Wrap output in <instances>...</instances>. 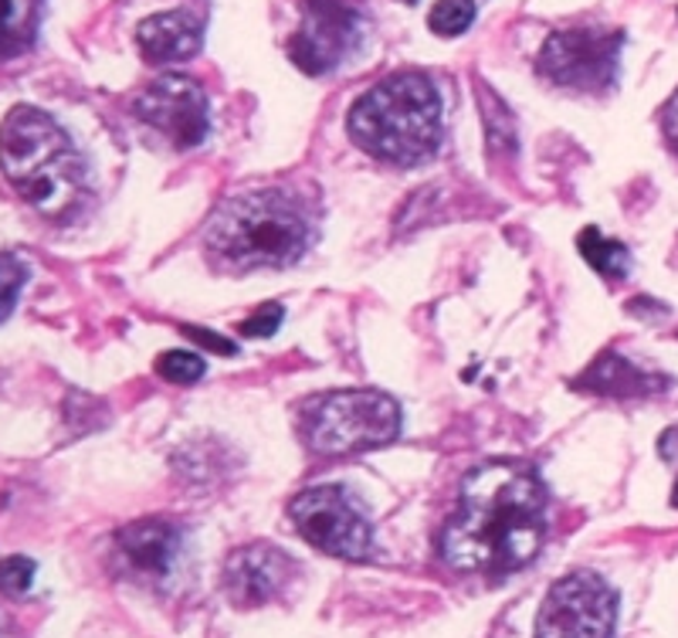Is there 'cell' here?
Masks as SVG:
<instances>
[{
  "label": "cell",
  "instance_id": "cell-13",
  "mask_svg": "<svg viewBox=\"0 0 678 638\" xmlns=\"http://www.w3.org/2000/svg\"><path fill=\"white\" fill-rule=\"evenodd\" d=\"M120 550L140 574L163 577L181 557V526L170 519H136L120 529Z\"/></svg>",
  "mask_w": 678,
  "mask_h": 638
},
{
  "label": "cell",
  "instance_id": "cell-22",
  "mask_svg": "<svg viewBox=\"0 0 678 638\" xmlns=\"http://www.w3.org/2000/svg\"><path fill=\"white\" fill-rule=\"evenodd\" d=\"M281 319H286V309H281L278 302H265L258 306L245 323H242V333L245 337H271L278 327H281Z\"/></svg>",
  "mask_w": 678,
  "mask_h": 638
},
{
  "label": "cell",
  "instance_id": "cell-20",
  "mask_svg": "<svg viewBox=\"0 0 678 638\" xmlns=\"http://www.w3.org/2000/svg\"><path fill=\"white\" fill-rule=\"evenodd\" d=\"M28 282V265L14 255L0 251V323L14 312L18 306V292Z\"/></svg>",
  "mask_w": 678,
  "mask_h": 638
},
{
  "label": "cell",
  "instance_id": "cell-7",
  "mask_svg": "<svg viewBox=\"0 0 678 638\" xmlns=\"http://www.w3.org/2000/svg\"><path fill=\"white\" fill-rule=\"evenodd\" d=\"M617 595L594 570L559 577L536 618V638H614Z\"/></svg>",
  "mask_w": 678,
  "mask_h": 638
},
{
  "label": "cell",
  "instance_id": "cell-21",
  "mask_svg": "<svg viewBox=\"0 0 678 638\" xmlns=\"http://www.w3.org/2000/svg\"><path fill=\"white\" fill-rule=\"evenodd\" d=\"M34 560L31 557H4L0 560V595H8V598H21L31 591V584H34Z\"/></svg>",
  "mask_w": 678,
  "mask_h": 638
},
{
  "label": "cell",
  "instance_id": "cell-14",
  "mask_svg": "<svg viewBox=\"0 0 678 638\" xmlns=\"http://www.w3.org/2000/svg\"><path fill=\"white\" fill-rule=\"evenodd\" d=\"M574 388H581L587 394H600V398H635V394L641 398V394L668 388V381L655 378V374H645V370L628 363L620 353H600L584 370V378Z\"/></svg>",
  "mask_w": 678,
  "mask_h": 638
},
{
  "label": "cell",
  "instance_id": "cell-23",
  "mask_svg": "<svg viewBox=\"0 0 678 638\" xmlns=\"http://www.w3.org/2000/svg\"><path fill=\"white\" fill-rule=\"evenodd\" d=\"M187 340H194V343H207L214 353H235L238 347L232 343V340H224V337H217V333H210V330H197V327H184L181 330Z\"/></svg>",
  "mask_w": 678,
  "mask_h": 638
},
{
  "label": "cell",
  "instance_id": "cell-10",
  "mask_svg": "<svg viewBox=\"0 0 678 638\" xmlns=\"http://www.w3.org/2000/svg\"><path fill=\"white\" fill-rule=\"evenodd\" d=\"M133 110L181 150L201 146L210 130L207 92L187 75H160L133 99Z\"/></svg>",
  "mask_w": 678,
  "mask_h": 638
},
{
  "label": "cell",
  "instance_id": "cell-12",
  "mask_svg": "<svg viewBox=\"0 0 678 638\" xmlns=\"http://www.w3.org/2000/svg\"><path fill=\"white\" fill-rule=\"evenodd\" d=\"M136 41H140L143 59L153 65L187 62L201 51L204 24L191 11H163V14H153L140 24Z\"/></svg>",
  "mask_w": 678,
  "mask_h": 638
},
{
  "label": "cell",
  "instance_id": "cell-3",
  "mask_svg": "<svg viewBox=\"0 0 678 638\" xmlns=\"http://www.w3.org/2000/svg\"><path fill=\"white\" fill-rule=\"evenodd\" d=\"M0 167L44 218H69L85 194V167L65 130L34 105H14L0 126Z\"/></svg>",
  "mask_w": 678,
  "mask_h": 638
},
{
  "label": "cell",
  "instance_id": "cell-19",
  "mask_svg": "<svg viewBox=\"0 0 678 638\" xmlns=\"http://www.w3.org/2000/svg\"><path fill=\"white\" fill-rule=\"evenodd\" d=\"M156 374L170 384H194L207 374V367L191 350H166L156 357Z\"/></svg>",
  "mask_w": 678,
  "mask_h": 638
},
{
  "label": "cell",
  "instance_id": "cell-5",
  "mask_svg": "<svg viewBox=\"0 0 678 638\" xmlns=\"http://www.w3.org/2000/svg\"><path fill=\"white\" fill-rule=\"evenodd\" d=\"M302 435L316 455H360L401 435V408L383 391H329L306 404Z\"/></svg>",
  "mask_w": 678,
  "mask_h": 638
},
{
  "label": "cell",
  "instance_id": "cell-26",
  "mask_svg": "<svg viewBox=\"0 0 678 638\" xmlns=\"http://www.w3.org/2000/svg\"><path fill=\"white\" fill-rule=\"evenodd\" d=\"M0 638H21V631H18V625L0 611Z\"/></svg>",
  "mask_w": 678,
  "mask_h": 638
},
{
  "label": "cell",
  "instance_id": "cell-25",
  "mask_svg": "<svg viewBox=\"0 0 678 638\" xmlns=\"http://www.w3.org/2000/svg\"><path fill=\"white\" fill-rule=\"evenodd\" d=\"M658 455H661L665 462H678V424H671V429L661 432V439H658Z\"/></svg>",
  "mask_w": 678,
  "mask_h": 638
},
{
  "label": "cell",
  "instance_id": "cell-18",
  "mask_svg": "<svg viewBox=\"0 0 678 638\" xmlns=\"http://www.w3.org/2000/svg\"><path fill=\"white\" fill-rule=\"evenodd\" d=\"M475 21V0H438L428 14V24L441 38L465 34Z\"/></svg>",
  "mask_w": 678,
  "mask_h": 638
},
{
  "label": "cell",
  "instance_id": "cell-27",
  "mask_svg": "<svg viewBox=\"0 0 678 638\" xmlns=\"http://www.w3.org/2000/svg\"><path fill=\"white\" fill-rule=\"evenodd\" d=\"M671 506L678 510V483H675V493H671Z\"/></svg>",
  "mask_w": 678,
  "mask_h": 638
},
{
  "label": "cell",
  "instance_id": "cell-17",
  "mask_svg": "<svg viewBox=\"0 0 678 638\" xmlns=\"http://www.w3.org/2000/svg\"><path fill=\"white\" fill-rule=\"evenodd\" d=\"M479 95H482V120L489 130V146L495 153H516V123L508 116L505 105L492 95L489 85L479 82Z\"/></svg>",
  "mask_w": 678,
  "mask_h": 638
},
{
  "label": "cell",
  "instance_id": "cell-16",
  "mask_svg": "<svg viewBox=\"0 0 678 638\" xmlns=\"http://www.w3.org/2000/svg\"><path fill=\"white\" fill-rule=\"evenodd\" d=\"M577 248H581V255L587 258V265L594 272H600L604 279H625L628 276V269H631V251L620 245V241H614V238H604L597 228H584L581 235H577Z\"/></svg>",
  "mask_w": 678,
  "mask_h": 638
},
{
  "label": "cell",
  "instance_id": "cell-2",
  "mask_svg": "<svg viewBox=\"0 0 678 638\" xmlns=\"http://www.w3.org/2000/svg\"><path fill=\"white\" fill-rule=\"evenodd\" d=\"M312 241L309 215L296 194L258 187L224 200L207 228L204 251L220 269H286L299 261Z\"/></svg>",
  "mask_w": 678,
  "mask_h": 638
},
{
  "label": "cell",
  "instance_id": "cell-6",
  "mask_svg": "<svg viewBox=\"0 0 678 638\" xmlns=\"http://www.w3.org/2000/svg\"><path fill=\"white\" fill-rule=\"evenodd\" d=\"M289 516L302 541L329 557L367 560L373 554V526L343 486H312L289 503Z\"/></svg>",
  "mask_w": 678,
  "mask_h": 638
},
{
  "label": "cell",
  "instance_id": "cell-15",
  "mask_svg": "<svg viewBox=\"0 0 678 638\" xmlns=\"http://www.w3.org/2000/svg\"><path fill=\"white\" fill-rule=\"evenodd\" d=\"M41 0H0V62L34 44Z\"/></svg>",
  "mask_w": 678,
  "mask_h": 638
},
{
  "label": "cell",
  "instance_id": "cell-4",
  "mask_svg": "<svg viewBox=\"0 0 678 638\" xmlns=\"http://www.w3.org/2000/svg\"><path fill=\"white\" fill-rule=\"evenodd\" d=\"M347 130L363 153L414 167L441 143V95L421 72L387 75L353 102Z\"/></svg>",
  "mask_w": 678,
  "mask_h": 638
},
{
  "label": "cell",
  "instance_id": "cell-9",
  "mask_svg": "<svg viewBox=\"0 0 678 638\" xmlns=\"http://www.w3.org/2000/svg\"><path fill=\"white\" fill-rule=\"evenodd\" d=\"M367 18L350 0H302V24L289 38V59L306 75H326L363 41Z\"/></svg>",
  "mask_w": 678,
  "mask_h": 638
},
{
  "label": "cell",
  "instance_id": "cell-24",
  "mask_svg": "<svg viewBox=\"0 0 678 638\" xmlns=\"http://www.w3.org/2000/svg\"><path fill=\"white\" fill-rule=\"evenodd\" d=\"M661 130H665V140H668V146L678 153V92L668 99V105H665V113H661Z\"/></svg>",
  "mask_w": 678,
  "mask_h": 638
},
{
  "label": "cell",
  "instance_id": "cell-1",
  "mask_svg": "<svg viewBox=\"0 0 678 638\" xmlns=\"http://www.w3.org/2000/svg\"><path fill=\"white\" fill-rule=\"evenodd\" d=\"M546 537V486L533 465L492 459L475 465L459 510L441 529V557L462 574H513L526 567Z\"/></svg>",
  "mask_w": 678,
  "mask_h": 638
},
{
  "label": "cell",
  "instance_id": "cell-8",
  "mask_svg": "<svg viewBox=\"0 0 678 638\" xmlns=\"http://www.w3.org/2000/svg\"><path fill=\"white\" fill-rule=\"evenodd\" d=\"M620 44H625V34L620 31H597V28L556 31L546 38L536 69L553 85L577 89V92H604L617 79Z\"/></svg>",
  "mask_w": 678,
  "mask_h": 638
},
{
  "label": "cell",
  "instance_id": "cell-11",
  "mask_svg": "<svg viewBox=\"0 0 678 638\" xmlns=\"http://www.w3.org/2000/svg\"><path fill=\"white\" fill-rule=\"evenodd\" d=\"M296 564L289 554H281L271 544H248L238 547L224 564V591L238 608H255L286 591Z\"/></svg>",
  "mask_w": 678,
  "mask_h": 638
}]
</instances>
